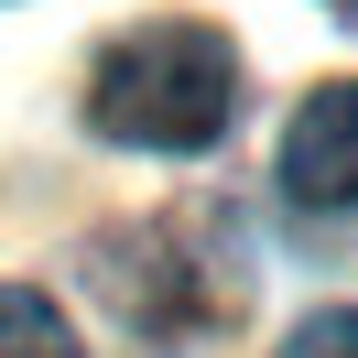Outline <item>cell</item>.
I'll return each mask as SVG.
<instances>
[{
    "mask_svg": "<svg viewBox=\"0 0 358 358\" xmlns=\"http://www.w3.org/2000/svg\"><path fill=\"white\" fill-rule=\"evenodd\" d=\"M336 11H358V0H336Z\"/></svg>",
    "mask_w": 358,
    "mask_h": 358,
    "instance_id": "obj_5",
    "label": "cell"
},
{
    "mask_svg": "<svg viewBox=\"0 0 358 358\" xmlns=\"http://www.w3.org/2000/svg\"><path fill=\"white\" fill-rule=\"evenodd\" d=\"M282 196L315 206V217H348L358 206V76L315 87L282 131Z\"/></svg>",
    "mask_w": 358,
    "mask_h": 358,
    "instance_id": "obj_2",
    "label": "cell"
},
{
    "mask_svg": "<svg viewBox=\"0 0 358 358\" xmlns=\"http://www.w3.org/2000/svg\"><path fill=\"white\" fill-rule=\"evenodd\" d=\"M0 358H87V348L33 282H0Z\"/></svg>",
    "mask_w": 358,
    "mask_h": 358,
    "instance_id": "obj_3",
    "label": "cell"
},
{
    "mask_svg": "<svg viewBox=\"0 0 358 358\" xmlns=\"http://www.w3.org/2000/svg\"><path fill=\"white\" fill-rule=\"evenodd\" d=\"M271 358H358V304H315Z\"/></svg>",
    "mask_w": 358,
    "mask_h": 358,
    "instance_id": "obj_4",
    "label": "cell"
},
{
    "mask_svg": "<svg viewBox=\"0 0 358 358\" xmlns=\"http://www.w3.org/2000/svg\"><path fill=\"white\" fill-rule=\"evenodd\" d=\"M87 120L109 141H131V152H206V141H228V120H239V55H228V33H206V22L120 33L98 55V76H87Z\"/></svg>",
    "mask_w": 358,
    "mask_h": 358,
    "instance_id": "obj_1",
    "label": "cell"
}]
</instances>
